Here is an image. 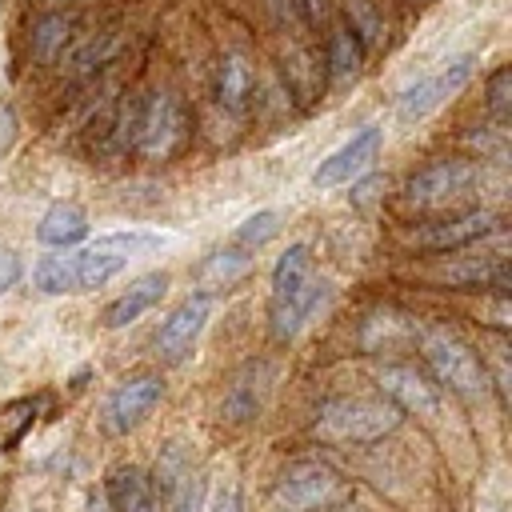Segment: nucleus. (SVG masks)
Masks as SVG:
<instances>
[{
	"mask_svg": "<svg viewBox=\"0 0 512 512\" xmlns=\"http://www.w3.org/2000/svg\"><path fill=\"white\" fill-rule=\"evenodd\" d=\"M404 412L384 396H336L316 412V436L328 444H376L396 432Z\"/></svg>",
	"mask_w": 512,
	"mask_h": 512,
	"instance_id": "f257e3e1",
	"label": "nucleus"
},
{
	"mask_svg": "<svg viewBox=\"0 0 512 512\" xmlns=\"http://www.w3.org/2000/svg\"><path fill=\"white\" fill-rule=\"evenodd\" d=\"M344 500V480L324 460H296L272 488V512H320Z\"/></svg>",
	"mask_w": 512,
	"mask_h": 512,
	"instance_id": "f03ea898",
	"label": "nucleus"
},
{
	"mask_svg": "<svg viewBox=\"0 0 512 512\" xmlns=\"http://www.w3.org/2000/svg\"><path fill=\"white\" fill-rule=\"evenodd\" d=\"M148 248H160V236H152V232H108V236H96L88 248L72 252L76 292L104 288L108 280H116L128 268V260L136 252H148Z\"/></svg>",
	"mask_w": 512,
	"mask_h": 512,
	"instance_id": "7ed1b4c3",
	"label": "nucleus"
},
{
	"mask_svg": "<svg viewBox=\"0 0 512 512\" xmlns=\"http://www.w3.org/2000/svg\"><path fill=\"white\" fill-rule=\"evenodd\" d=\"M420 352H424V360H428L436 384H444L448 392H456V396H464V400L484 396V384H488L484 364L476 360V352H472L460 336H452V332H444V328H432V332L420 336Z\"/></svg>",
	"mask_w": 512,
	"mask_h": 512,
	"instance_id": "20e7f679",
	"label": "nucleus"
},
{
	"mask_svg": "<svg viewBox=\"0 0 512 512\" xmlns=\"http://www.w3.org/2000/svg\"><path fill=\"white\" fill-rule=\"evenodd\" d=\"M480 184V168L472 160H432L404 184V204L416 212H444L468 200Z\"/></svg>",
	"mask_w": 512,
	"mask_h": 512,
	"instance_id": "39448f33",
	"label": "nucleus"
},
{
	"mask_svg": "<svg viewBox=\"0 0 512 512\" xmlns=\"http://www.w3.org/2000/svg\"><path fill=\"white\" fill-rule=\"evenodd\" d=\"M188 140V112L172 92H156L140 104V128H136V152L144 160H168Z\"/></svg>",
	"mask_w": 512,
	"mask_h": 512,
	"instance_id": "423d86ee",
	"label": "nucleus"
},
{
	"mask_svg": "<svg viewBox=\"0 0 512 512\" xmlns=\"http://www.w3.org/2000/svg\"><path fill=\"white\" fill-rule=\"evenodd\" d=\"M160 396H164V380L152 376V372H136V376L120 380V384L108 392L104 408H100L104 432H108V436H128V432H136V428L152 416V408L160 404Z\"/></svg>",
	"mask_w": 512,
	"mask_h": 512,
	"instance_id": "0eeeda50",
	"label": "nucleus"
},
{
	"mask_svg": "<svg viewBox=\"0 0 512 512\" xmlns=\"http://www.w3.org/2000/svg\"><path fill=\"white\" fill-rule=\"evenodd\" d=\"M472 68H476V56H472V52L452 56L436 76H424V80H416L412 88H404V96L396 100V116H400L404 124L432 116L440 104H448V100L472 80Z\"/></svg>",
	"mask_w": 512,
	"mask_h": 512,
	"instance_id": "6e6552de",
	"label": "nucleus"
},
{
	"mask_svg": "<svg viewBox=\"0 0 512 512\" xmlns=\"http://www.w3.org/2000/svg\"><path fill=\"white\" fill-rule=\"evenodd\" d=\"M380 144H384V128L364 124L352 140H344L336 152H328V156L316 164L312 184H316V188H340V184H352L364 168H372V160H376Z\"/></svg>",
	"mask_w": 512,
	"mask_h": 512,
	"instance_id": "1a4fd4ad",
	"label": "nucleus"
},
{
	"mask_svg": "<svg viewBox=\"0 0 512 512\" xmlns=\"http://www.w3.org/2000/svg\"><path fill=\"white\" fill-rule=\"evenodd\" d=\"M208 316H212V296H208V292H196V296L180 300V304L164 316V324H160V332H156V352H160V360H168V364L184 360V356L196 348V340H200Z\"/></svg>",
	"mask_w": 512,
	"mask_h": 512,
	"instance_id": "9d476101",
	"label": "nucleus"
},
{
	"mask_svg": "<svg viewBox=\"0 0 512 512\" xmlns=\"http://www.w3.org/2000/svg\"><path fill=\"white\" fill-rule=\"evenodd\" d=\"M376 384H380V396L392 400V404H396L400 412H408V416L432 420V416L440 412V392H436V384H432L424 372H416L412 364H384L380 376H376Z\"/></svg>",
	"mask_w": 512,
	"mask_h": 512,
	"instance_id": "9b49d317",
	"label": "nucleus"
},
{
	"mask_svg": "<svg viewBox=\"0 0 512 512\" xmlns=\"http://www.w3.org/2000/svg\"><path fill=\"white\" fill-rule=\"evenodd\" d=\"M496 232V216L484 212V208H468L460 216H448V220H432L424 228H416L408 240L416 248H428V252H452V248H468L484 236Z\"/></svg>",
	"mask_w": 512,
	"mask_h": 512,
	"instance_id": "f8f14e48",
	"label": "nucleus"
},
{
	"mask_svg": "<svg viewBox=\"0 0 512 512\" xmlns=\"http://www.w3.org/2000/svg\"><path fill=\"white\" fill-rule=\"evenodd\" d=\"M324 292H328V284H324L320 276H308L296 292H288V296H272V300H268V324H272V336H276V340H292V336L308 324V316L320 308Z\"/></svg>",
	"mask_w": 512,
	"mask_h": 512,
	"instance_id": "ddd939ff",
	"label": "nucleus"
},
{
	"mask_svg": "<svg viewBox=\"0 0 512 512\" xmlns=\"http://www.w3.org/2000/svg\"><path fill=\"white\" fill-rule=\"evenodd\" d=\"M168 292V272H144L136 276L108 308H104V328H128L132 320H140L144 312H152Z\"/></svg>",
	"mask_w": 512,
	"mask_h": 512,
	"instance_id": "4468645a",
	"label": "nucleus"
},
{
	"mask_svg": "<svg viewBox=\"0 0 512 512\" xmlns=\"http://www.w3.org/2000/svg\"><path fill=\"white\" fill-rule=\"evenodd\" d=\"M88 212L76 204V200H56V204H48L44 208V216L36 220V240L44 244V248H56V252H64V248H72V244H80L84 236H88Z\"/></svg>",
	"mask_w": 512,
	"mask_h": 512,
	"instance_id": "2eb2a0df",
	"label": "nucleus"
},
{
	"mask_svg": "<svg viewBox=\"0 0 512 512\" xmlns=\"http://www.w3.org/2000/svg\"><path fill=\"white\" fill-rule=\"evenodd\" d=\"M104 500L112 512H152L156 508V492L144 468L136 464H120L112 468L108 484H104Z\"/></svg>",
	"mask_w": 512,
	"mask_h": 512,
	"instance_id": "dca6fc26",
	"label": "nucleus"
},
{
	"mask_svg": "<svg viewBox=\"0 0 512 512\" xmlns=\"http://www.w3.org/2000/svg\"><path fill=\"white\" fill-rule=\"evenodd\" d=\"M444 284H460V288H496L504 296L508 288V256L504 252H488V256H476V260H464V264H448L436 272Z\"/></svg>",
	"mask_w": 512,
	"mask_h": 512,
	"instance_id": "f3484780",
	"label": "nucleus"
},
{
	"mask_svg": "<svg viewBox=\"0 0 512 512\" xmlns=\"http://www.w3.org/2000/svg\"><path fill=\"white\" fill-rule=\"evenodd\" d=\"M252 64L244 60V56H236V52H228L224 60H220V68H216V100L224 104V108H232V112H244L248 108V100H252Z\"/></svg>",
	"mask_w": 512,
	"mask_h": 512,
	"instance_id": "a211bd4d",
	"label": "nucleus"
},
{
	"mask_svg": "<svg viewBox=\"0 0 512 512\" xmlns=\"http://www.w3.org/2000/svg\"><path fill=\"white\" fill-rule=\"evenodd\" d=\"M248 272H252V256H248L244 248H228V252H212V256L200 264L196 280H200V288L212 296V292H220V288L240 284Z\"/></svg>",
	"mask_w": 512,
	"mask_h": 512,
	"instance_id": "6ab92c4d",
	"label": "nucleus"
},
{
	"mask_svg": "<svg viewBox=\"0 0 512 512\" xmlns=\"http://www.w3.org/2000/svg\"><path fill=\"white\" fill-rule=\"evenodd\" d=\"M264 380H268V368H264V364H248V368L232 380V388H228V396H224L228 420H252V416L260 412V404H264Z\"/></svg>",
	"mask_w": 512,
	"mask_h": 512,
	"instance_id": "aec40b11",
	"label": "nucleus"
},
{
	"mask_svg": "<svg viewBox=\"0 0 512 512\" xmlns=\"http://www.w3.org/2000/svg\"><path fill=\"white\" fill-rule=\"evenodd\" d=\"M32 284L44 292V296H64V292H76V268H72V252H44L36 264H32Z\"/></svg>",
	"mask_w": 512,
	"mask_h": 512,
	"instance_id": "412c9836",
	"label": "nucleus"
},
{
	"mask_svg": "<svg viewBox=\"0 0 512 512\" xmlns=\"http://www.w3.org/2000/svg\"><path fill=\"white\" fill-rule=\"evenodd\" d=\"M308 276H312V252H308V244H288L280 252V260L272 264V296L296 292Z\"/></svg>",
	"mask_w": 512,
	"mask_h": 512,
	"instance_id": "4be33fe9",
	"label": "nucleus"
},
{
	"mask_svg": "<svg viewBox=\"0 0 512 512\" xmlns=\"http://www.w3.org/2000/svg\"><path fill=\"white\" fill-rule=\"evenodd\" d=\"M68 36H72V20H68L64 12L40 16V20L32 24V56H36L40 64H52L56 52L68 44Z\"/></svg>",
	"mask_w": 512,
	"mask_h": 512,
	"instance_id": "5701e85b",
	"label": "nucleus"
},
{
	"mask_svg": "<svg viewBox=\"0 0 512 512\" xmlns=\"http://www.w3.org/2000/svg\"><path fill=\"white\" fill-rule=\"evenodd\" d=\"M360 64H364V44L352 36V28H332V36H328V68H332V76L348 80V76L360 72Z\"/></svg>",
	"mask_w": 512,
	"mask_h": 512,
	"instance_id": "b1692460",
	"label": "nucleus"
},
{
	"mask_svg": "<svg viewBox=\"0 0 512 512\" xmlns=\"http://www.w3.org/2000/svg\"><path fill=\"white\" fill-rule=\"evenodd\" d=\"M188 476V456H184V448L180 444H164L160 448V460H156V468H152V492H160L164 500L172 496V488L180 484Z\"/></svg>",
	"mask_w": 512,
	"mask_h": 512,
	"instance_id": "393cba45",
	"label": "nucleus"
},
{
	"mask_svg": "<svg viewBox=\"0 0 512 512\" xmlns=\"http://www.w3.org/2000/svg\"><path fill=\"white\" fill-rule=\"evenodd\" d=\"M276 232H280V212H276V208H260L256 216H248V220L232 232V244L244 248V252H252V248H260V244H268Z\"/></svg>",
	"mask_w": 512,
	"mask_h": 512,
	"instance_id": "a878e982",
	"label": "nucleus"
},
{
	"mask_svg": "<svg viewBox=\"0 0 512 512\" xmlns=\"http://www.w3.org/2000/svg\"><path fill=\"white\" fill-rule=\"evenodd\" d=\"M364 328H380V336H372V340H364L368 348H380V344H396L400 336H420V328H416V320H408V316H400V312H376V316H368L364 320Z\"/></svg>",
	"mask_w": 512,
	"mask_h": 512,
	"instance_id": "bb28decb",
	"label": "nucleus"
},
{
	"mask_svg": "<svg viewBox=\"0 0 512 512\" xmlns=\"http://www.w3.org/2000/svg\"><path fill=\"white\" fill-rule=\"evenodd\" d=\"M484 96H488V112L504 124V120H508V112H512V68H508V64H500V68L488 76Z\"/></svg>",
	"mask_w": 512,
	"mask_h": 512,
	"instance_id": "cd10ccee",
	"label": "nucleus"
},
{
	"mask_svg": "<svg viewBox=\"0 0 512 512\" xmlns=\"http://www.w3.org/2000/svg\"><path fill=\"white\" fill-rule=\"evenodd\" d=\"M168 512H204V476H200V472H188V476L172 488Z\"/></svg>",
	"mask_w": 512,
	"mask_h": 512,
	"instance_id": "c85d7f7f",
	"label": "nucleus"
},
{
	"mask_svg": "<svg viewBox=\"0 0 512 512\" xmlns=\"http://www.w3.org/2000/svg\"><path fill=\"white\" fill-rule=\"evenodd\" d=\"M344 8H348V16H352V36H356L360 44L380 40V16L368 8V0H348Z\"/></svg>",
	"mask_w": 512,
	"mask_h": 512,
	"instance_id": "c756f323",
	"label": "nucleus"
},
{
	"mask_svg": "<svg viewBox=\"0 0 512 512\" xmlns=\"http://www.w3.org/2000/svg\"><path fill=\"white\" fill-rule=\"evenodd\" d=\"M24 276V264H20V256L8 248V244H0V296L8 292V288H16V280Z\"/></svg>",
	"mask_w": 512,
	"mask_h": 512,
	"instance_id": "7c9ffc66",
	"label": "nucleus"
},
{
	"mask_svg": "<svg viewBox=\"0 0 512 512\" xmlns=\"http://www.w3.org/2000/svg\"><path fill=\"white\" fill-rule=\"evenodd\" d=\"M204 512H244V508H240V492H236L232 484H228V488H220Z\"/></svg>",
	"mask_w": 512,
	"mask_h": 512,
	"instance_id": "2f4dec72",
	"label": "nucleus"
},
{
	"mask_svg": "<svg viewBox=\"0 0 512 512\" xmlns=\"http://www.w3.org/2000/svg\"><path fill=\"white\" fill-rule=\"evenodd\" d=\"M12 136H16V116H12V108H0V152H8Z\"/></svg>",
	"mask_w": 512,
	"mask_h": 512,
	"instance_id": "473e14b6",
	"label": "nucleus"
},
{
	"mask_svg": "<svg viewBox=\"0 0 512 512\" xmlns=\"http://www.w3.org/2000/svg\"><path fill=\"white\" fill-rule=\"evenodd\" d=\"M84 512H112V508H108L104 492H92V496H88V504H84Z\"/></svg>",
	"mask_w": 512,
	"mask_h": 512,
	"instance_id": "72a5a7b5",
	"label": "nucleus"
},
{
	"mask_svg": "<svg viewBox=\"0 0 512 512\" xmlns=\"http://www.w3.org/2000/svg\"><path fill=\"white\" fill-rule=\"evenodd\" d=\"M304 8H308V16H312V20H320V12H324V0H304Z\"/></svg>",
	"mask_w": 512,
	"mask_h": 512,
	"instance_id": "f704fd0d",
	"label": "nucleus"
},
{
	"mask_svg": "<svg viewBox=\"0 0 512 512\" xmlns=\"http://www.w3.org/2000/svg\"><path fill=\"white\" fill-rule=\"evenodd\" d=\"M272 8H276V16H280V20H284V16H288V12H292V0H272Z\"/></svg>",
	"mask_w": 512,
	"mask_h": 512,
	"instance_id": "c9c22d12",
	"label": "nucleus"
},
{
	"mask_svg": "<svg viewBox=\"0 0 512 512\" xmlns=\"http://www.w3.org/2000/svg\"><path fill=\"white\" fill-rule=\"evenodd\" d=\"M320 512H356V508H344V504H332V508H320Z\"/></svg>",
	"mask_w": 512,
	"mask_h": 512,
	"instance_id": "e433bc0d",
	"label": "nucleus"
}]
</instances>
